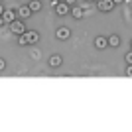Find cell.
<instances>
[{
  "mask_svg": "<svg viewBox=\"0 0 132 132\" xmlns=\"http://www.w3.org/2000/svg\"><path fill=\"white\" fill-rule=\"evenodd\" d=\"M10 30L14 34H16V36H22L24 32H26V26H24V22L22 20H14V22L10 24Z\"/></svg>",
  "mask_w": 132,
  "mask_h": 132,
  "instance_id": "obj_1",
  "label": "cell"
},
{
  "mask_svg": "<svg viewBox=\"0 0 132 132\" xmlns=\"http://www.w3.org/2000/svg\"><path fill=\"white\" fill-rule=\"evenodd\" d=\"M24 36H26V39H28V45L38 44V39H39V34L34 32V30H26V32H24Z\"/></svg>",
  "mask_w": 132,
  "mask_h": 132,
  "instance_id": "obj_2",
  "label": "cell"
},
{
  "mask_svg": "<svg viewBox=\"0 0 132 132\" xmlns=\"http://www.w3.org/2000/svg\"><path fill=\"white\" fill-rule=\"evenodd\" d=\"M53 8H55V14H57V16H65V14H69V4L61 2V0L53 6Z\"/></svg>",
  "mask_w": 132,
  "mask_h": 132,
  "instance_id": "obj_3",
  "label": "cell"
},
{
  "mask_svg": "<svg viewBox=\"0 0 132 132\" xmlns=\"http://www.w3.org/2000/svg\"><path fill=\"white\" fill-rule=\"evenodd\" d=\"M114 8V2L112 0H99V10L101 12H110Z\"/></svg>",
  "mask_w": 132,
  "mask_h": 132,
  "instance_id": "obj_4",
  "label": "cell"
},
{
  "mask_svg": "<svg viewBox=\"0 0 132 132\" xmlns=\"http://www.w3.org/2000/svg\"><path fill=\"white\" fill-rule=\"evenodd\" d=\"M2 20H4V24H12L14 20H16V12H14V10H6V8H4V12H2Z\"/></svg>",
  "mask_w": 132,
  "mask_h": 132,
  "instance_id": "obj_5",
  "label": "cell"
},
{
  "mask_svg": "<svg viewBox=\"0 0 132 132\" xmlns=\"http://www.w3.org/2000/svg\"><path fill=\"white\" fill-rule=\"evenodd\" d=\"M34 12L30 10V6H22V8H18V12H16V16L18 18H22V20H26V18H30Z\"/></svg>",
  "mask_w": 132,
  "mask_h": 132,
  "instance_id": "obj_6",
  "label": "cell"
},
{
  "mask_svg": "<svg viewBox=\"0 0 132 132\" xmlns=\"http://www.w3.org/2000/svg\"><path fill=\"white\" fill-rule=\"evenodd\" d=\"M69 36H71L69 28H57V30H55V38L57 39H67Z\"/></svg>",
  "mask_w": 132,
  "mask_h": 132,
  "instance_id": "obj_7",
  "label": "cell"
},
{
  "mask_svg": "<svg viewBox=\"0 0 132 132\" xmlns=\"http://www.w3.org/2000/svg\"><path fill=\"white\" fill-rule=\"evenodd\" d=\"M69 12H71V16L75 18V20H81L85 14H83V8L81 6H73V8H69Z\"/></svg>",
  "mask_w": 132,
  "mask_h": 132,
  "instance_id": "obj_8",
  "label": "cell"
},
{
  "mask_svg": "<svg viewBox=\"0 0 132 132\" xmlns=\"http://www.w3.org/2000/svg\"><path fill=\"white\" fill-rule=\"evenodd\" d=\"M95 45H97V50H105L106 45H109V44H106V38H103V36H99V38L95 39Z\"/></svg>",
  "mask_w": 132,
  "mask_h": 132,
  "instance_id": "obj_9",
  "label": "cell"
},
{
  "mask_svg": "<svg viewBox=\"0 0 132 132\" xmlns=\"http://www.w3.org/2000/svg\"><path fill=\"white\" fill-rule=\"evenodd\" d=\"M61 63H63L61 55H51V57H50V65H51V67H59Z\"/></svg>",
  "mask_w": 132,
  "mask_h": 132,
  "instance_id": "obj_10",
  "label": "cell"
},
{
  "mask_svg": "<svg viewBox=\"0 0 132 132\" xmlns=\"http://www.w3.org/2000/svg\"><path fill=\"white\" fill-rule=\"evenodd\" d=\"M106 44H109L110 47H116V45L120 44V38H118V36H109V38H106Z\"/></svg>",
  "mask_w": 132,
  "mask_h": 132,
  "instance_id": "obj_11",
  "label": "cell"
},
{
  "mask_svg": "<svg viewBox=\"0 0 132 132\" xmlns=\"http://www.w3.org/2000/svg\"><path fill=\"white\" fill-rule=\"evenodd\" d=\"M30 10L32 12H38V10H42V2H39V0H30Z\"/></svg>",
  "mask_w": 132,
  "mask_h": 132,
  "instance_id": "obj_12",
  "label": "cell"
},
{
  "mask_svg": "<svg viewBox=\"0 0 132 132\" xmlns=\"http://www.w3.org/2000/svg\"><path fill=\"white\" fill-rule=\"evenodd\" d=\"M18 44H20V45H28V39H26L24 34H22V36H18Z\"/></svg>",
  "mask_w": 132,
  "mask_h": 132,
  "instance_id": "obj_13",
  "label": "cell"
},
{
  "mask_svg": "<svg viewBox=\"0 0 132 132\" xmlns=\"http://www.w3.org/2000/svg\"><path fill=\"white\" fill-rule=\"evenodd\" d=\"M4 67H6V61L0 57V71H4Z\"/></svg>",
  "mask_w": 132,
  "mask_h": 132,
  "instance_id": "obj_14",
  "label": "cell"
},
{
  "mask_svg": "<svg viewBox=\"0 0 132 132\" xmlns=\"http://www.w3.org/2000/svg\"><path fill=\"white\" fill-rule=\"evenodd\" d=\"M130 61H132V51H128L126 53V63H130Z\"/></svg>",
  "mask_w": 132,
  "mask_h": 132,
  "instance_id": "obj_15",
  "label": "cell"
},
{
  "mask_svg": "<svg viewBox=\"0 0 132 132\" xmlns=\"http://www.w3.org/2000/svg\"><path fill=\"white\" fill-rule=\"evenodd\" d=\"M63 2H65V4H69V6H73L75 2H77V0H63Z\"/></svg>",
  "mask_w": 132,
  "mask_h": 132,
  "instance_id": "obj_16",
  "label": "cell"
},
{
  "mask_svg": "<svg viewBox=\"0 0 132 132\" xmlns=\"http://www.w3.org/2000/svg\"><path fill=\"white\" fill-rule=\"evenodd\" d=\"M112 2H114V4H120V2H124V0H112Z\"/></svg>",
  "mask_w": 132,
  "mask_h": 132,
  "instance_id": "obj_17",
  "label": "cell"
},
{
  "mask_svg": "<svg viewBox=\"0 0 132 132\" xmlns=\"http://www.w3.org/2000/svg\"><path fill=\"white\" fill-rule=\"evenodd\" d=\"M2 12H4V6L0 4V16H2Z\"/></svg>",
  "mask_w": 132,
  "mask_h": 132,
  "instance_id": "obj_18",
  "label": "cell"
},
{
  "mask_svg": "<svg viewBox=\"0 0 132 132\" xmlns=\"http://www.w3.org/2000/svg\"><path fill=\"white\" fill-rule=\"evenodd\" d=\"M2 26H4V20H2V16H0V28H2Z\"/></svg>",
  "mask_w": 132,
  "mask_h": 132,
  "instance_id": "obj_19",
  "label": "cell"
},
{
  "mask_svg": "<svg viewBox=\"0 0 132 132\" xmlns=\"http://www.w3.org/2000/svg\"><path fill=\"white\" fill-rule=\"evenodd\" d=\"M57 2H59V0H51V4H53V6H55V4H57Z\"/></svg>",
  "mask_w": 132,
  "mask_h": 132,
  "instance_id": "obj_20",
  "label": "cell"
},
{
  "mask_svg": "<svg viewBox=\"0 0 132 132\" xmlns=\"http://www.w3.org/2000/svg\"><path fill=\"white\" fill-rule=\"evenodd\" d=\"M87 2H93V0H87Z\"/></svg>",
  "mask_w": 132,
  "mask_h": 132,
  "instance_id": "obj_21",
  "label": "cell"
}]
</instances>
